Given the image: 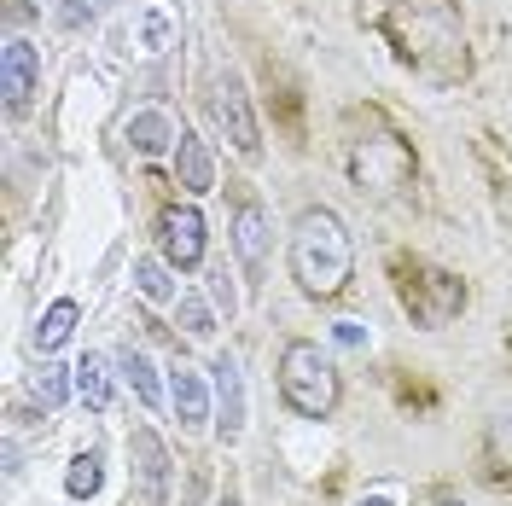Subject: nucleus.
Masks as SVG:
<instances>
[{
    "mask_svg": "<svg viewBox=\"0 0 512 506\" xmlns=\"http://www.w3.org/2000/svg\"><path fill=\"white\" fill-rule=\"evenodd\" d=\"M379 30L396 47L402 70H414L425 88H460L472 76V47L454 0H390Z\"/></svg>",
    "mask_w": 512,
    "mask_h": 506,
    "instance_id": "nucleus-1",
    "label": "nucleus"
},
{
    "mask_svg": "<svg viewBox=\"0 0 512 506\" xmlns=\"http://www.w3.org/2000/svg\"><path fill=\"white\" fill-rule=\"evenodd\" d=\"M291 280L309 303H338L355 280V239L338 210L309 204L291 222Z\"/></svg>",
    "mask_w": 512,
    "mask_h": 506,
    "instance_id": "nucleus-2",
    "label": "nucleus"
},
{
    "mask_svg": "<svg viewBox=\"0 0 512 506\" xmlns=\"http://www.w3.org/2000/svg\"><path fill=\"white\" fill-rule=\"evenodd\" d=\"M344 169H350V181L361 192H373V198H396V192L414 181V146L396 134V128L384 123L379 111H367V128L350 140V158H344Z\"/></svg>",
    "mask_w": 512,
    "mask_h": 506,
    "instance_id": "nucleus-3",
    "label": "nucleus"
},
{
    "mask_svg": "<svg viewBox=\"0 0 512 506\" xmlns=\"http://www.w3.org/2000/svg\"><path fill=\"white\" fill-rule=\"evenodd\" d=\"M280 396L297 419H332L344 402V379H338V361L309 338H291L280 349Z\"/></svg>",
    "mask_w": 512,
    "mask_h": 506,
    "instance_id": "nucleus-4",
    "label": "nucleus"
},
{
    "mask_svg": "<svg viewBox=\"0 0 512 506\" xmlns=\"http://www.w3.org/2000/svg\"><path fill=\"white\" fill-rule=\"evenodd\" d=\"M396 297H402V309L419 332H443L466 315L472 291H466L460 274H448L437 262H396Z\"/></svg>",
    "mask_w": 512,
    "mask_h": 506,
    "instance_id": "nucleus-5",
    "label": "nucleus"
},
{
    "mask_svg": "<svg viewBox=\"0 0 512 506\" xmlns=\"http://www.w3.org/2000/svg\"><path fill=\"white\" fill-rule=\"evenodd\" d=\"M210 117H216L222 140L245 163L262 158V128H256V111H251V88H245V76H239L233 64H222V70L210 76Z\"/></svg>",
    "mask_w": 512,
    "mask_h": 506,
    "instance_id": "nucleus-6",
    "label": "nucleus"
},
{
    "mask_svg": "<svg viewBox=\"0 0 512 506\" xmlns=\"http://www.w3.org/2000/svg\"><path fill=\"white\" fill-rule=\"evenodd\" d=\"M128 483H134L140 506H169V495H175V460L152 425L128 431Z\"/></svg>",
    "mask_w": 512,
    "mask_h": 506,
    "instance_id": "nucleus-7",
    "label": "nucleus"
},
{
    "mask_svg": "<svg viewBox=\"0 0 512 506\" xmlns=\"http://www.w3.org/2000/svg\"><path fill=\"white\" fill-rule=\"evenodd\" d=\"M204 251H210V222L198 204H163L158 210V256L175 268V274H192L204 268Z\"/></svg>",
    "mask_w": 512,
    "mask_h": 506,
    "instance_id": "nucleus-8",
    "label": "nucleus"
},
{
    "mask_svg": "<svg viewBox=\"0 0 512 506\" xmlns=\"http://www.w3.org/2000/svg\"><path fill=\"white\" fill-rule=\"evenodd\" d=\"M0 94H6V117H24L41 94V47L24 35H6L0 47Z\"/></svg>",
    "mask_w": 512,
    "mask_h": 506,
    "instance_id": "nucleus-9",
    "label": "nucleus"
},
{
    "mask_svg": "<svg viewBox=\"0 0 512 506\" xmlns=\"http://www.w3.org/2000/svg\"><path fill=\"white\" fill-rule=\"evenodd\" d=\"M227 245H233V256H239V274H245L251 285H262V274H268V245H274V233H268V210H262L256 198H239Z\"/></svg>",
    "mask_w": 512,
    "mask_h": 506,
    "instance_id": "nucleus-10",
    "label": "nucleus"
},
{
    "mask_svg": "<svg viewBox=\"0 0 512 506\" xmlns=\"http://www.w3.org/2000/svg\"><path fill=\"white\" fill-rule=\"evenodd\" d=\"M210 373H216V437L222 443H239L245 437V367H239V355L222 349L216 361H210Z\"/></svg>",
    "mask_w": 512,
    "mask_h": 506,
    "instance_id": "nucleus-11",
    "label": "nucleus"
},
{
    "mask_svg": "<svg viewBox=\"0 0 512 506\" xmlns=\"http://www.w3.org/2000/svg\"><path fill=\"white\" fill-rule=\"evenodd\" d=\"M169 158H175V181H181V192H192V198L216 192V158H210V146H204L187 123H181V140H175Z\"/></svg>",
    "mask_w": 512,
    "mask_h": 506,
    "instance_id": "nucleus-12",
    "label": "nucleus"
},
{
    "mask_svg": "<svg viewBox=\"0 0 512 506\" xmlns=\"http://www.w3.org/2000/svg\"><path fill=\"white\" fill-rule=\"evenodd\" d=\"M123 140H128V152H140V158H163V152H175L181 128H175L169 111L146 105V111H134V117L123 123Z\"/></svg>",
    "mask_w": 512,
    "mask_h": 506,
    "instance_id": "nucleus-13",
    "label": "nucleus"
},
{
    "mask_svg": "<svg viewBox=\"0 0 512 506\" xmlns=\"http://www.w3.org/2000/svg\"><path fill=\"white\" fill-rule=\"evenodd\" d=\"M210 396H216V384H204V373H192V367H175L169 373V402H175V419L187 431H198L210 419Z\"/></svg>",
    "mask_w": 512,
    "mask_h": 506,
    "instance_id": "nucleus-14",
    "label": "nucleus"
},
{
    "mask_svg": "<svg viewBox=\"0 0 512 506\" xmlns=\"http://www.w3.org/2000/svg\"><path fill=\"white\" fill-rule=\"evenodd\" d=\"M117 373H123V384L140 396V408H163V379H158L152 355H146L140 344H123V349H117Z\"/></svg>",
    "mask_w": 512,
    "mask_h": 506,
    "instance_id": "nucleus-15",
    "label": "nucleus"
},
{
    "mask_svg": "<svg viewBox=\"0 0 512 506\" xmlns=\"http://www.w3.org/2000/svg\"><path fill=\"white\" fill-rule=\"evenodd\" d=\"M76 320H82V309L70 303V297H59L47 315H41V326H35V349L41 355H53V349H64L70 338H76Z\"/></svg>",
    "mask_w": 512,
    "mask_h": 506,
    "instance_id": "nucleus-16",
    "label": "nucleus"
},
{
    "mask_svg": "<svg viewBox=\"0 0 512 506\" xmlns=\"http://www.w3.org/2000/svg\"><path fill=\"white\" fill-rule=\"evenodd\" d=\"M134 291H140L146 303H175V297H181L175 268H169L163 256H140V262H134Z\"/></svg>",
    "mask_w": 512,
    "mask_h": 506,
    "instance_id": "nucleus-17",
    "label": "nucleus"
},
{
    "mask_svg": "<svg viewBox=\"0 0 512 506\" xmlns=\"http://www.w3.org/2000/svg\"><path fill=\"white\" fill-rule=\"evenodd\" d=\"M76 396L94 413L111 408V361H105V355H82V361H76Z\"/></svg>",
    "mask_w": 512,
    "mask_h": 506,
    "instance_id": "nucleus-18",
    "label": "nucleus"
},
{
    "mask_svg": "<svg viewBox=\"0 0 512 506\" xmlns=\"http://www.w3.org/2000/svg\"><path fill=\"white\" fill-rule=\"evenodd\" d=\"M175 315H181V332H187V338H210V332H216V315H222V309H216V303H210L204 291L181 285V297H175Z\"/></svg>",
    "mask_w": 512,
    "mask_h": 506,
    "instance_id": "nucleus-19",
    "label": "nucleus"
},
{
    "mask_svg": "<svg viewBox=\"0 0 512 506\" xmlns=\"http://www.w3.org/2000/svg\"><path fill=\"white\" fill-rule=\"evenodd\" d=\"M99 483H105V454H99V448H82V454L70 460V472H64V489H70V501H94Z\"/></svg>",
    "mask_w": 512,
    "mask_h": 506,
    "instance_id": "nucleus-20",
    "label": "nucleus"
},
{
    "mask_svg": "<svg viewBox=\"0 0 512 506\" xmlns=\"http://www.w3.org/2000/svg\"><path fill=\"white\" fill-rule=\"evenodd\" d=\"M169 41H175L169 12H163V6H140V18H134V47H140V53H163Z\"/></svg>",
    "mask_w": 512,
    "mask_h": 506,
    "instance_id": "nucleus-21",
    "label": "nucleus"
},
{
    "mask_svg": "<svg viewBox=\"0 0 512 506\" xmlns=\"http://www.w3.org/2000/svg\"><path fill=\"white\" fill-rule=\"evenodd\" d=\"M483 460H489L495 477H512V413L489 419V431H483Z\"/></svg>",
    "mask_w": 512,
    "mask_h": 506,
    "instance_id": "nucleus-22",
    "label": "nucleus"
},
{
    "mask_svg": "<svg viewBox=\"0 0 512 506\" xmlns=\"http://www.w3.org/2000/svg\"><path fill=\"white\" fill-rule=\"evenodd\" d=\"M70 390H76V367H70V373H64V367H41V373L30 379V396L41 402V408H64Z\"/></svg>",
    "mask_w": 512,
    "mask_h": 506,
    "instance_id": "nucleus-23",
    "label": "nucleus"
},
{
    "mask_svg": "<svg viewBox=\"0 0 512 506\" xmlns=\"http://www.w3.org/2000/svg\"><path fill=\"white\" fill-rule=\"evenodd\" d=\"M111 12V0H59V30H94Z\"/></svg>",
    "mask_w": 512,
    "mask_h": 506,
    "instance_id": "nucleus-24",
    "label": "nucleus"
},
{
    "mask_svg": "<svg viewBox=\"0 0 512 506\" xmlns=\"http://www.w3.org/2000/svg\"><path fill=\"white\" fill-rule=\"evenodd\" d=\"M210 303H216L227 320L239 315V297H233V285H227V262H216V268H210Z\"/></svg>",
    "mask_w": 512,
    "mask_h": 506,
    "instance_id": "nucleus-25",
    "label": "nucleus"
},
{
    "mask_svg": "<svg viewBox=\"0 0 512 506\" xmlns=\"http://www.w3.org/2000/svg\"><path fill=\"white\" fill-rule=\"evenodd\" d=\"M338 344L367 349V332H361V320H338Z\"/></svg>",
    "mask_w": 512,
    "mask_h": 506,
    "instance_id": "nucleus-26",
    "label": "nucleus"
},
{
    "mask_svg": "<svg viewBox=\"0 0 512 506\" xmlns=\"http://www.w3.org/2000/svg\"><path fill=\"white\" fill-rule=\"evenodd\" d=\"M355 506H396V489H373V495H361Z\"/></svg>",
    "mask_w": 512,
    "mask_h": 506,
    "instance_id": "nucleus-27",
    "label": "nucleus"
},
{
    "mask_svg": "<svg viewBox=\"0 0 512 506\" xmlns=\"http://www.w3.org/2000/svg\"><path fill=\"white\" fill-rule=\"evenodd\" d=\"M216 506H239V501H233V495H222V501H216Z\"/></svg>",
    "mask_w": 512,
    "mask_h": 506,
    "instance_id": "nucleus-28",
    "label": "nucleus"
},
{
    "mask_svg": "<svg viewBox=\"0 0 512 506\" xmlns=\"http://www.w3.org/2000/svg\"><path fill=\"white\" fill-rule=\"evenodd\" d=\"M437 506H466V501H437Z\"/></svg>",
    "mask_w": 512,
    "mask_h": 506,
    "instance_id": "nucleus-29",
    "label": "nucleus"
}]
</instances>
